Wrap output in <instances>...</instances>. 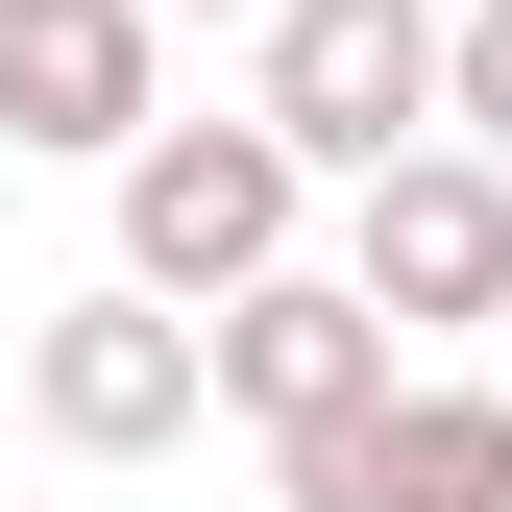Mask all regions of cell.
<instances>
[{
	"instance_id": "cell-1",
	"label": "cell",
	"mask_w": 512,
	"mask_h": 512,
	"mask_svg": "<svg viewBox=\"0 0 512 512\" xmlns=\"http://www.w3.org/2000/svg\"><path fill=\"white\" fill-rule=\"evenodd\" d=\"M293 196H317V171L269 147V122H147V147H122V293H147V317L269 293L293 269Z\"/></svg>"
},
{
	"instance_id": "cell-8",
	"label": "cell",
	"mask_w": 512,
	"mask_h": 512,
	"mask_svg": "<svg viewBox=\"0 0 512 512\" xmlns=\"http://www.w3.org/2000/svg\"><path fill=\"white\" fill-rule=\"evenodd\" d=\"M439 122L512 171V0H464V25H439Z\"/></svg>"
},
{
	"instance_id": "cell-4",
	"label": "cell",
	"mask_w": 512,
	"mask_h": 512,
	"mask_svg": "<svg viewBox=\"0 0 512 512\" xmlns=\"http://www.w3.org/2000/svg\"><path fill=\"white\" fill-rule=\"evenodd\" d=\"M269 488H293V512H512V391H439V366H391L366 415L269 439Z\"/></svg>"
},
{
	"instance_id": "cell-7",
	"label": "cell",
	"mask_w": 512,
	"mask_h": 512,
	"mask_svg": "<svg viewBox=\"0 0 512 512\" xmlns=\"http://www.w3.org/2000/svg\"><path fill=\"white\" fill-rule=\"evenodd\" d=\"M147 0H25L0 25V147H147Z\"/></svg>"
},
{
	"instance_id": "cell-6",
	"label": "cell",
	"mask_w": 512,
	"mask_h": 512,
	"mask_svg": "<svg viewBox=\"0 0 512 512\" xmlns=\"http://www.w3.org/2000/svg\"><path fill=\"white\" fill-rule=\"evenodd\" d=\"M25 415L74 439V464H147V439H196L220 391H196V317H147V293H74L25 342Z\"/></svg>"
},
{
	"instance_id": "cell-5",
	"label": "cell",
	"mask_w": 512,
	"mask_h": 512,
	"mask_svg": "<svg viewBox=\"0 0 512 512\" xmlns=\"http://www.w3.org/2000/svg\"><path fill=\"white\" fill-rule=\"evenodd\" d=\"M196 391H220V415H269V439H317V415L391 391V317H366L342 269H269V293H220V317H196Z\"/></svg>"
},
{
	"instance_id": "cell-3",
	"label": "cell",
	"mask_w": 512,
	"mask_h": 512,
	"mask_svg": "<svg viewBox=\"0 0 512 512\" xmlns=\"http://www.w3.org/2000/svg\"><path fill=\"white\" fill-rule=\"evenodd\" d=\"M342 293L391 317V366H415V342H464V317H512V171H488V147H415V171H366V220H342Z\"/></svg>"
},
{
	"instance_id": "cell-10",
	"label": "cell",
	"mask_w": 512,
	"mask_h": 512,
	"mask_svg": "<svg viewBox=\"0 0 512 512\" xmlns=\"http://www.w3.org/2000/svg\"><path fill=\"white\" fill-rule=\"evenodd\" d=\"M0 25H25V0H0Z\"/></svg>"
},
{
	"instance_id": "cell-9",
	"label": "cell",
	"mask_w": 512,
	"mask_h": 512,
	"mask_svg": "<svg viewBox=\"0 0 512 512\" xmlns=\"http://www.w3.org/2000/svg\"><path fill=\"white\" fill-rule=\"evenodd\" d=\"M147 25H269V0H147Z\"/></svg>"
},
{
	"instance_id": "cell-2",
	"label": "cell",
	"mask_w": 512,
	"mask_h": 512,
	"mask_svg": "<svg viewBox=\"0 0 512 512\" xmlns=\"http://www.w3.org/2000/svg\"><path fill=\"white\" fill-rule=\"evenodd\" d=\"M244 122H269L293 171H342V196L415 171L439 147V0H269V98Z\"/></svg>"
}]
</instances>
